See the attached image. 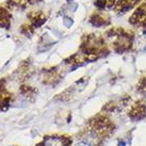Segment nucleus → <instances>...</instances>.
I'll use <instances>...</instances> for the list:
<instances>
[{"mask_svg": "<svg viewBox=\"0 0 146 146\" xmlns=\"http://www.w3.org/2000/svg\"><path fill=\"white\" fill-rule=\"evenodd\" d=\"M138 0H108V5L112 7L116 11L127 10L131 8Z\"/></svg>", "mask_w": 146, "mask_h": 146, "instance_id": "f257e3e1", "label": "nucleus"}, {"mask_svg": "<svg viewBox=\"0 0 146 146\" xmlns=\"http://www.w3.org/2000/svg\"><path fill=\"white\" fill-rule=\"evenodd\" d=\"M38 146H65V141L61 137H49Z\"/></svg>", "mask_w": 146, "mask_h": 146, "instance_id": "f03ea898", "label": "nucleus"}, {"mask_svg": "<svg viewBox=\"0 0 146 146\" xmlns=\"http://www.w3.org/2000/svg\"><path fill=\"white\" fill-rule=\"evenodd\" d=\"M74 146H91V145H90V144H88L86 142H84L83 140H80V139H79L77 142L74 144Z\"/></svg>", "mask_w": 146, "mask_h": 146, "instance_id": "7ed1b4c3", "label": "nucleus"}, {"mask_svg": "<svg viewBox=\"0 0 146 146\" xmlns=\"http://www.w3.org/2000/svg\"><path fill=\"white\" fill-rule=\"evenodd\" d=\"M64 24L66 25V26H67V27H69V26H70V25L73 24V21H70V19H68V18H67V17H66V18H64Z\"/></svg>", "mask_w": 146, "mask_h": 146, "instance_id": "20e7f679", "label": "nucleus"}, {"mask_svg": "<svg viewBox=\"0 0 146 146\" xmlns=\"http://www.w3.org/2000/svg\"><path fill=\"white\" fill-rule=\"evenodd\" d=\"M145 102H146V88H145Z\"/></svg>", "mask_w": 146, "mask_h": 146, "instance_id": "39448f33", "label": "nucleus"}]
</instances>
